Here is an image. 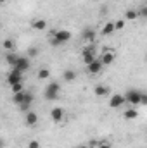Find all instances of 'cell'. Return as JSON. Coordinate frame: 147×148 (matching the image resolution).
I'll use <instances>...</instances> for the list:
<instances>
[{
	"instance_id": "obj_1",
	"label": "cell",
	"mask_w": 147,
	"mask_h": 148,
	"mask_svg": "<svg viewBox=\"0 0 147 148\" xmlns=\"http://www.w3.org/2000/svg\"><path fill=\"white\" fill-rule=\"evenodd\" d=\"M71 36H73L71 31H68V29H59V31H54L50 43H52V47H61V45H64L66 41H69Z\"/></svg>"
},
{
	"instance_id": "obj_2",
	"label": "cell",
	"mask_w": 147,
	"mask_h": 148,
	"mask_svg": "<svg viewBox=\"0 0 147 148\" xmlns=\"http://www.w3.org/2000/svg\"><path fill=\"white\" fill-rule=\"evenodd\" d=\"M59 93H61V84L57 81H52L45 86V91H43V97L50 102H55L59 98Z\"/></svg>"
},
{
	"instance_id": "obj_3",
	"label": "cell",
	"mask_w": 147,
	"mask_h": 148,
	"mask_svg": "<svg viewBox=\"0 0 147 148\" xmlns=\"http://www.w3.org/2000/svg\"><path fill=\"white\" fill-rule=\"evenodd\" d=\"M140 100H142V91L140 90H135V88L126 90V93H125V102L126 103H130L132 107H137V105H140Z\"/></svg>"
},
{
	"instance_id": "obj_4",
	"label": "cell",
	"mask_w": 147,
	"mask_h": 148,
	"mask_svg": "<svg viewBox=\"0 0 147 148\" xmlns=\"http://www.w3.org/2000/svg\"><path fill=\"white\" fill-rule=\"evenodd\" d=\"M81 60H83V64H85V66H90L94 60H97L95 52H94V48H92V47L83 48V52H81Z\"/></svg>"
},
{
	"instance_id": "obj_5",
	"label": "cell",
	"mask_w": 147,
	"mask_h": 148,
	"mask_svg": "<svg viewBox=\"0 0 147 148\" xmlns=\"http://www.w3.org/2000/svg\"><path fill=\"white\" fill-rule=\"evenodd\" d=\"M126 102H125V95H121V93H114V95H111L109 98V107L111 109H119L121 105H125Z\"/></svg>"
},
{
	"instance_id": "obj_6",
	"label": "cell",
	"mask_w": 147,
	"mask_h": 148,
	"mask_svg": "<svg viewBox=\"0 0 147 148\" xmlns=\"http://www.w3.org/2000/svg\"><path fill=\"white\" fill-rule=\"evenodd\" d=\"M30 67H31L30 59H28V57H21V59L17 60V64H16L12 69H16V71H19V73H26V71H30Z\"/></svg>"
},
{
	"instance_id": "obj_7",
	"label": "cell",
	"mask_w": 147,
	"mask_h": 148,
	"mask_svg": "<svg viewBox=\"0 0 147 148\" xmlns=\"http://www.w3.org/2000/svg\"><path fill=\"white\" fill-rule=\"evenodd\" d=\"M7 83H9L10 86H12V84H17V83H23V73L12 69L10 73L7 74Z\"/></svg>"
},
{
	"instance_id": "obj_8",
	"label": "cell",
	"mask_w": 147,
	"mask_h": 148,
	"mask_svg": "<svg viewBox=\"0 0 147 148\" xmlns=\"http://www.w3.org/2000/svg\"><path fill=\"white\" fill-rule=\"evenodd\" d=\"M33 100H35V95L31 93V91H26V98H24V102L19 105V110L21 112H30V107H31V103H33Z\"/></svg>"
},
{
	"instance_id": "obj_9",
	"label": "cell",
	"mask_w": 147,
	"mask_h": 148,
	"mask_svg": "<svg viewBox=\"0 0 147 148\" xmlns=\"http://www.w3.org/2000/svg\"><path fill=\"white\" fill-rule=\"evenodd\" d=\"M64 115H66V112L62 107H54L52 110H50V119L54 121V122H61L62 119H64Z\"/></svg>"
},
{
	"instance_id": "obj_10",
	"label": "cell",
	"mask_w": 147,
	"mask_h": 148,
	"mask_svg": "<svg viewBox=\"0 0 147 148\" xmlns=\"http://www.w3.org/2000/svg\"><path fill=\"white\" fill-rule=\"evenodd\" d=\"M102 67H104V64L101 62V59H97V60H94L90 66H87V71H88V74L95 76V74H99L102 71Z\"/></svg>"
},
{
	"instance_id": "obj_11",
	"label": "cell",
	"mask_w": 147,
	"mask_h": 148,
	"mask_svg": "<svg viewBox=\"0 0 147 148\" xmlns=\"http://www.w3.org/2000/svg\"><path fill=\"white\" fill-rule=\"evenodd\" d=\"M97 36V31L94 29V28H85L83 31H81V40L83 41H88V43H92L94 40Z\"/></svg>"
},
{
	"instance_id": "obj_12",
	"label": "cell",
	"mask_w": 147,
	"mask_h": 148,
	"mask_svg": "<svg viewBox=\"0 0 147 148\" xmlns=\"http://www.w3.org/2000/svg\"><path fill=\"white\" fill-rule=\"evenodd\" d=\"M116 33V24H114V21H107L104 26H102V29H101V35L102 36H111V35H114Z\"/></svg>"
},
{
	"instance_id": "obj_13",
	"label": "cell",
	"mask_w": 147,
	"mask_h": 148,
	"mask_svg": "<svg viewBox=\"0 0 147 148\" xmlns=\"http://www.w3.org/2000/svg\"><path fill=\"white\" fill-rule=\"evenodd\" d=\"M19 59H21V55H17L16 52H7V53H5V62H7L10 67H14Z\"/></svg>"
},
{
	"instance_id": "obj_14",
	"label": "cell",
	"mask_w": 147,
	"mask_h": 148,
	"mask_svg": "<svg viewBox=\"0 0 147 148\" xmlns=\"http://www.w3.org/2000/svg\"><path fill=\"white\" fill-rule=\"evenodd\" d=\"M109 91H111L109 86H106V84H95V88H94L95 97H107Z\"/></svg>"
},
{
	"instance_id": "obj_15",
	"label": "cell",
	"mask_w": 147,
	"mask_h": 148,
	"mask_svg": "<svg viewBox=\"0 0 147 148\" xmlns=\"http://www.w3.org/2000/svg\"><path fill=\"white\" fill-rule=\"evenodd\" d=\"M31 28H33L35 31H43V29H47V21L37 17V19H33V21H31Z\"/></svg>"
},
{
	"instance_id": "obj_16",
	"label": "cell",
	"mask_w": 147,
	"mask_h": 148,
	"mask_svg": "<svg viewBox=\"0 0 147 148\" xmlns=\"http://www.w3.org/2000/svg\"><path fill=\"white\" fill-rule=\"evenodd\" d=\"M37 122H38V115L35 112L30 110V112L24 114V124H26V126H35Z\"/></svg>"
},
{
	"instance_id": "obj_17",
	"label": "cell",
	"mask_w": 147,
	"mask_h": 148,
	"mask_svg": "<svg viewBox=\"0 0 147 148\" xmlns=\"http://www.w3.org/2000/svg\"><path fill=\"white\" fill-rule=\"evenodd\" d=\"M114 59H116V55H114V52H104L102 53V57H101V62L104 64V66H111L112 62H114Z\"/></svg>"
},
{
	"instance_id": "obj_18",
	"label": "cell",
	"mask_w": 147,
	"mask_h": 148,
	"mask_svg": "<svg viewBox=\"0 0 147 148\" xmlns=\"http://www.w3.org/2000/svg\"><path fill=\"white\" fill-rule=\"evenodd\" d=\"M123 117H125L126 121H133V119H137V117H139V110H137L135 107L126 109V110H125V114H123Z\"/></svg>"
},
{
	"instance_id": "obj_19",
	"label": "cell",
	"mask_w": 147,
	"mask_h": 148,
	"mask_svg": "<svg viewBox=\"0 0 147 148\" xmlns=\"http://www.w3.org/2000/svg\"><path fill=\"white\" fill-rule=\"evenodd\" d=\"M125 21H135V19H139V10H135V9H128L126 12H125V17H123Z\"/></svg>"
},
{
	"instance_id": "obj_20",
	"label": "cell",
	"mask_w": 147,
	"mask_h": 148,
	"mask_svg": "<svg viewBox=\"0 0 147 148\" xmlns=\"http://www.w3.org/2000/svg\"><path fill=\"white\" fill-rule=\"evenodd\" d=\"M24 98H26V91H19V93H14V95H12V102H14L17 107L24 102Z\"/></svg>"
},
{
	"instance_id": "obj_21",
	"label": "cell",
	"mask_w": 147,
	"mask_h": 148,
	"mask_svg": "<svg viewBox=\"0 0 147 148\" xmlns=\"http://www.w3.org/2000/svg\"><path fill=\"white\" fill-rule=\"evenodd\" d=\"M2 45H3V48H5L7 52H14V50H16V41H14L12 38H5Z\"/></svg>"
},
{
	"instance_id": "obj_22",
	"label": "cell",
	"mask_w": 147,
	"mask_h": 148,
	"mask_svg": "<svg viewBox=\"0 0 147 148\" xmlns=\"http://www.w3.org/2000/svg\"><path fill=\"white\" fill-rule=\"evenodd\" d=\"M62 77H64V81H68V83H71L76 79V73H74L73 69H66L64 73H62Z\"/></svg>"
},
{
	"instance_id": "obj_23",
	"label": "cell",
	"mask_w": 147,
	"mask_h": 148,
	"mask_svg": "<svg viewBox=\"0 0 147 148\" xmlns=\"http://www.w3.org/2000/svg\"><path fill=\"white\" fill-rule=\"evenodd\" d=\"M49 76H50V71H49L47 67H42V69L38 71V74H37V77H38V79H47Z\"/></svg>"
},
{
	"instance_id": "obj_24",
	"label": "cell",
	"mask_w": 147,
	"mask_h": 148,
	"mask_svg": "<svg viewBox=\"0 0 147 148\" xmlns=\"http://www.w3.org/2000/svg\"><path fill=\"white\" fill-rule=\"evenodd\" d=\"M37 55H38V48L37 47H30L28 52H26V57H28V59H35Z\"/></svg>"
},
{
	"instance_id": "obj_25",
	"label": "cell",
	"mask_w": 147,
	"mask_h": 148,
	"mask_svg": "<svg viewBox=\"0 0 147 148\" xmlns=\"http://www.w3.org/2000/svg\"><path fill=\"white\" fill-rule=\"evenodd\" d=\"M10 90H12V95H14V93L24 91V86H23V83H17V84H12V86H10Z\"/></svg>"
},
{
	"instance_id": "obj_26",
	"label": "cell",
	"mask_w": 147,
	"mask_h": 148,
	"mask_svg": "<svg viewBox=\"0 0 147 148\" xmlns=\"http://www.w3.org/2000/svg\"><path fill=\"white\" fill-rule=\"evenodd\" d=\"M139 17L147 19V5H144V7H140V9H139Z\"/></svg>"
},
{
	"instance_id": "obj_27",
	"label": "cell",
	"mask_w": 147,
	"mask_h": 148,
	"mask_svg": "<svg viewBox=\"0 0 147 148\" xmlns=\"http://www.w3.org/2000/svg\"><path fill=\"white\" fill-rule=\"evenodd\" d=\"M114 24H116V31L118 29H123L125 28V19H118V21H114Z\"/></svg>"
},
{
	"instance_id": "obj_28",
	"label": "cell",
	"mask_w": 147,
	"mask_h": 148,
	"mask_svg": "<svg viewBox=\"0 0 147 148\" xmlns=\"http://www.w3.org/2000/svg\"><path fill=\"white\" fill-rule=\"evenodd\" d=\"M42 145H40V141L38 140H31L30 143H28V148H40Z\"/></svg>"
},
{
	"instance_id": "obj_29",
	"label": "cell",
	"mask_w": 147,
	"mask_h": 148,
	"mask_svg": "<svg viewBox=\"0 0 147 148\" xmlns=\"http://www.w3.org/2000/svg\"><path fill=\"white\" fill-rule=\"evenodd\" d=\"M99 145H101V141H97V140H90L88 141V147L90 148H97Z\"/></svg>"
},
{
	"instance_id": "obj_30",
	"label": "cell",
	"mask_w": 147,
	"mask_h": 148,
	"mask_svg": "<svg viewBox=\"0 0 147 148\" xmlns=\"http://www.w3.org/2000/svg\"><path fill=\"white\" fill-rule=\"evenodd\" d=\"M97 148H112V147H111V143H107V141H101V145Z\"/></svg>"
},
{
	"instance_id": "obj_31",
	"label": "cell",
	"mask_w": 147,
	"mask_h": 148,
	"mask_svg": "<svg viewBox=\"0 0 147 148\" xmlns=\"http://www.w3.org/2000/svg\"><path fill=\"white\" fill-rule=\"evenodd\" d=\"M140 105H147V93L142 91V100H140Z\"/></svg>"
},
{
	"instance_id": "obj_32",
	"label": "cell",
	"mask_w": 147,
	"mask_h": 148,
	"mask_svg": "<svg viewBox=\"0 0 147 148\" xmlns=\"http://www.w3.org/2000/svg\"><path fill=\"white\" fill-rule=\"evenodd\" d=\"M78 148H90V147H88V145H80Z\"/></svg>"
},
{
	"instance_id": "obj_33",
	"label": "cell",
	"mask_w": 147,
	"mask_h": 148,
	"mask_svg": "<svg viewBox=\"0 0 147 148\" xmlns=\"http://www.w3.org/2000/svg\"><path fill=\"white\" fill-rule=\"evenodd\" d=\"M0 3H7V0H0Z\"/></svg>"
}]
</instances>
